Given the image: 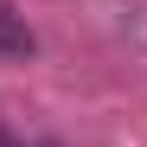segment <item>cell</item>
<instances>
[{
    "instance_id": "obj_2",
    "label": "cell",
    "mask_w": 147,
    "mask_h": 147,
    "mask_svg": "<svg viewBox=\"0 0 147 147\" xmlns=\"http://www.w3.org/2000/svg\"><path fill=\"white\" fill-rule=\"evenodd\" d=\"M0 147H13V141H0Z\"/></svg>"
},
{
    "instance_id": "obj_1",
    "label": "cell",
    "mask_w": 147,
    "mask_h": 147,
    "mask_svg": "<svg viewBox=\"0 0 147 147\" xmlns=\"http://www.w3.org/2000/svg\"><path fill=\"white\" fill-rule=\"evenodd\" d=\"M0 51H7V58H26V51H32V32H26V19H13L7 7H0Z\"/></svg>"
}]
</instances>
